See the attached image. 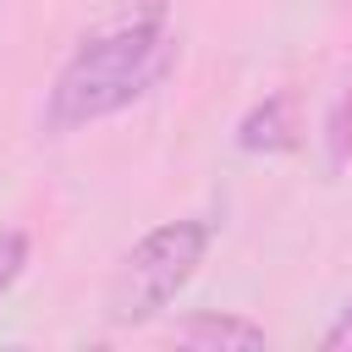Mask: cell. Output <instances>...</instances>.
<instances>
[{
	"label": "cell",
	"mask_w": 352,
	"mask_h": 352,
	"mask_svg": "<svg viewBox=\"0 0 352 352\" xmlns=\"http://www.w3.org/2000/svg\"><path fill=\"white\" fill-rule=\"evenodd\" d=\"M170 336H176L182 346H204V352H258V346L270 341L264 324H253V319H242V314H220V308H204V314L182 319Z\"/></svg>",
	"instance_id": "277c9868"
},
{
	"label": "cell",
	"mask_w": 352,
	"mask_h": 352,
	"mask_svg": "<svg viewBox=\"0 0 352 352\" xmlns=\"http://www.w3.org/2000/svg\"><path fill=\"white\" fill-rule=\"evenodd\" d=\"M165 66H170L165 0H126L55 72L50 99H44V126L77 132V126H94L104 116H121L126 104H138L165 77Z\"/></svg>",
	"instance_id": "6da1fadb"
},
{
	"label": "cell",
	"mask_w": 352,
	"mask_h": 352,
	"mask_svg": "<svg viewBox=\"0 0 352 352\" xmlns=\"http://www.w3.org/2000/svg\"><path fill=\"white\" fill-rule=\"evenodd\" d=\"M319 346H324V352H352V297H346V302H341V314L324 324Z\"/></svg>",
	"instance_id": "52a82bcc"
},
{
	"label": "cell",
	"mask_w": 352,
	"mask_h": 352,
	"mask_svg": "<svg viewBox=\"0 0 352 352\" xmlns=\"http://www.w3.org/2000/svg\"><path fill=\"white\" fill-rule=\"evenodd\" d=\"M236 148L242 154H292L297 148V99L286 88L280 94H264L236 121Z\"/></svg>",
	"instance_id": "3957f363"
},
{
	"label": "cell",
	"mask_w": 352,
	"mask_h": 352,
	"mask_svg": "<svg viewBox=\"0 0 352 352\" xmlns=\"http://www.w3.org/2000/svg\"><path fill=\"white\" fill-rule=\"evenodd\" d=\"M209 242H214L209 220H165V226H154L121 258V270L110 280V308H104L110 324H148L154 314H165L187 292V280L198 275Z\"/></svg>",
	"instance_id": "7a4b0ae2"
},
{
	"label": "cell",
	"mask_w": 352,
	"mask_h": 352,
	"mask_svg": "<svg viewBox=\"0 0 352 352\" xmlns=\"http://www.w3.org/2000/svg\"><path fill=\"white\" fill-rule=\"evenodd\" d=\"M324 160H330V170H346V160H352V77L330 94V110H324Z\"/></svg>",
	"instance_id": "5b68a950"
},
{
	"label": "cell",
	"mask_w": 352,
	"mask_h": 352,
	"mask_svg": "<svg viewBox=\"0 0 352 352\" xmlns=\"http://www.w3.org/2000/svg\"><path fill=\"white\" fill-rule=\"evenodd\" d=\"M22 270H28V231L0 226V297L22 280Z\"/></svg>",
	"instance_id": "8992f818"
}]
</instances>
